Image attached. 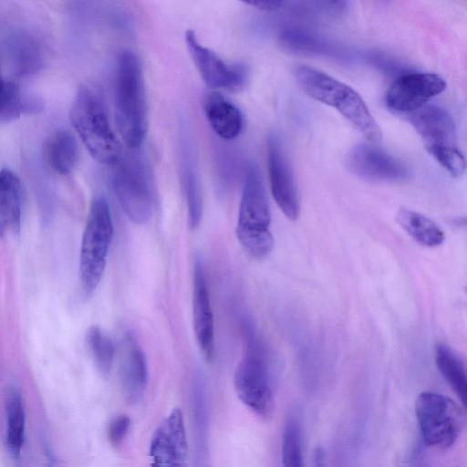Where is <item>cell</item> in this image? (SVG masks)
I'll return each instance as SVG.
<instances>
[{
  "label": "cell",
  "mask_w": 467,
  "mask_h": 467,
  "mask_svg": "<svg viewBox=\"0 0 467 467\" xmlns=\"http://www.w3.org/2000/svg\"><path fill=\"white\" fill-rule=\"evenodd\" d=\"M115 119L126 145L138 149L148 130V104L140 60L129 50L121 52L117 61Z\"/></svg>",
  "instance_id": "6da1fadb"
},
{
  "label": "cell",
  "mask_w": 467,
  "mask_h": 467,
  "mask_svg": "<svg viewBox=\"0 0 467 467\" xmlns=\"http://www.w3.org/2000/svg\"><path fill=\"white\" fill-rule=\"evenodd\" d=\"M295 77L312 99L337 109L366 139L377 142L382 132L363 99L351 87L308 66L295 67Z\"/></svg>",
  "instance_id": "7a4b0ae2"
},
{
  "label": "cell",
  "mask_w": 467,
  "mask_h": 467,
  "mask_svg": "<svg viewBox=\"0 0 467 467\" xmlns=\"http://www.w3.org/2000/svg\"><path fill=\"white\" fill-rule=\"evenodd\" d=\"M71 124L90 155L99 163L114 165L121 147L101 98L92 89H78L69 110Z\"/></svg>",
  "instance_id": "3957f363"
},
{
  "label": "cell",
  "mask_w": 467,
  "mask_h": 467,
  "mask_svg": "<svg viewBox=\"0 0 467 467\" xmlns=\"http://www.w3.org/2000/svg\"><path fill=\"white\" fill-rule=\"evenodd\" d=\"M244 353L234 376V386L240 400L264 419L275 411L274 395L265 350L248 321H243Z\"/></svg>",
  "instance_id": "277c9868"
},
{
  "label": "cell",
  "mask_w": 467,
  "mask_h": 467,
  "mask_svg": "<svg viewBox=\"0 0 467 467\" xmlns=\"http://www.w3.org/2000/svg\"><path fill=\"white\" fill-rule=\"evenodd\" d=\"M271 214L265 187L258 168L247 167L242 193L236 237L248 254L256 259L265 258L274 247L270 231Z\"/></svg>",
  "instance_id": "5b68a950"
},
{
  "label": "cell",
  "mask_w": 467,
  "mask_h": 467,
  "mask_svg": "<svg viewBox=\"0 0 467 467\" xmlns=\"http://www.w3.org/2000/svg\"><path fill=\"white\" fill-rule=\"evenodd\" d=\"M138 149L121 153L114 164L112 183L126 215L134 223L141 224L152 213L154 189L149 165Z\"/></svg>",
  "instance_id": "8992f818"
},
{
  "label": "cell",
  "mask_w": 467,
  "mask_h": 467,
  "mask_svg": "<svg viewBox=\"0 0 467 467\" xmlns=\"http://www.w3.org/2000/svg\"><path fill=\"white\" fill-rule=\"evenodd\" d=\"M112 234L109 204L98 196L91 202L80 246L79 276L86 296H90L102 279Z\"/></svg>",
  "instance_id": "52a82bcc"
},
{
  "label": "cell",
  "mask_w": 467,
  "mask_h": 467,
  "mask_svg": "<svg viewBox=\"0 0 467 467\" xmlns=\"http://www.w3.org/2000/svg\"><path fill=\"white\" fill-rule=\"evenodd\" d=\"M415 415L424 443L440 450L451 447L466 423L464 408L434 391H423L417 397Z\"/></svg>",
  "instance_id": "ba28073f"
},
{
  "label": "cell",
  "mask_w": 467,
  "mask_h": 467,
  "mask_svg": "<svg viewBox=\"0 0 467 467\" xmlns=\"http://www.w3.org/2000/svg\"><path fill=\"white\" fill-rule=\"evenodd\" d=\"M446 88V81L439 75L407 71L398 76L385 96L387 107L407 115L427 104Z\"/></svg>",
  "instance_id": "9c48e42d"
},
{
  "label": "cell",
  "mask_w": 467,
  "mask_h": 467,
  "mask_svg": "<svg viewBox=\"0 0 467 467\" xmlns=\"http://www.w3.org/2000/svg\"><path fill=\"white\" fill-rule=\"evenodd\" d=\"M190 56L204 83L212 88L236 90L246 79L244 67L229 64L215 52L202 46L192 30L185 33Z\"/></svg>",
  "instance_id": "30bf717a"
},
{
  "label": "cell",
  "mask_w": 467,
  "mask_h": 467,
  "mask_svg": "<svg viewBox=\"0 0 467 467\" xmlns=\"http://www.w3.org/2000/svg\"><path fill=\"white\" fill-rule=\"evenodd\" d=\"M187 441L183 415L174 408L155 429L150 442V467H185Z\"/></svg>",
  "instance_id": "8fae6325"
},
{
  "label": "cell",
  "mask_w": 467,
  "mask_h": 467,
  "mask_svg": "<svg viewBox=\"0 0 467 467\" xmlns=\"http://www.w3.org/2000/svg\"><path fill=\"white\" fill-rule=\"evenodd\" d=\"M346 164L355 175L368 181L400 182L409 177L407 167L381 149L366 143L352 147Z\"/></svg>",
  "instance_id": "7c38bea8"
},
{
  "label": "cell",
  "mask_w": 467,
  "mask_h": 467,
  "mask_svg": "<svg viewBox=\"0 0 467 467\" xmlns=\"http://www.w3.org/2000/svg\"><path fill=\"white\" fill-rule=\"evenodd\" d=\"M408 117L432 157L457 148L455 124L445 109L436 105L426 104L408 114Z\"/></svg>",
  "instance_id": "4fadbf2b"
},
{
  "label": "cell",
  "mask_w": 467,
  "mask_h": 467,
  "mask_svg": "<svg viewBox=\"0 0 467 467\" xmlns=\"http://www.w3.org/2000/svg\"><path fill=\"white\" fill-rule=\"evenodd\" d=\"M267 165L275 202L289 220H296L300 213L297 189L282 144L275 135L268 139Z\"/></svg>",
  "instance_id": "5bb4252c"
},
{
  "label": "cell",
  "mask_w": 467,
  "mask_h": 467,
  "mask_svg": "<svg viewBox=\"0 0 467 467\" xmlns=\"http://www.w3.org/2000/svg\"><path fill=\"white\" fill-rule=\"evenodd\" d=\"M192 318L196 340L207 361L214 357V321L202 261L193 265Z\"/></svg>",
  "instance_id": "9a60e30c"
},
{
  "label": "cell",
  "mask_w": 467,
  "mask_h": 467,
  "mask_svg": "<svg viewBox=\"0 0 467 467\" xmlns=\"http://www.w3.org/2000/svg\"><path fill=\"white\" fill-rule=\"evenodd\" d=\"M120 375L123 393L130 402L139 401L148 385V364L145 353L131 332L120 341Z\"/></svg>",
  "instance_id": "2e32d148"
},
{
  "label": "cell",
  "mask_w": 467,
  "mask_h": 467,
  "mask_svg": "<svg viewBox=\"0 0 467 467\" xmlns=\"http://www.w3.org/2000/svg\"><path fill=\"white\" fill-rule=\"evenodd\" d=\"M204 115L213 131L226 140H234L243 130L240 109L216 91H208L202 98Z\"/></svg>",
  "instance_id": "e0dca14e"
},
{
  "label": "cell",
  "mask_w": 467,
  "mask_h": 467,
  "mask_svg": "<svg viewBox=\"0 0 467 467\" xmlns=\"http://www.w3.org/2000/svg\"><path fill=\"white\" fill-rule=\"evenodd\" d=\"M192 411L194 431V465L207 467L209 459V413L204 379L195 372L192 387Z\"/></svg>",
  "instance_id": "ac0fdd59"
},
{
  "label": "cell",
  "mask_w": 467,
  "mask_h": 467,
  "mask_svg": "<svg viewBox=\"0 0 467 467\" xmlns=\"http://www.w3.org/2000/svg\"><path fill=\"white\" fill-rule=\"evenodd\" d=\"M22 185L10 170L0 171V236L16 235L20 231Z\"/></svg>",
  "instance_id": "d6986e66"
},
{
  "label": "cell",
  "mask_w": 467,
  "mask_h": 467,
  "mask_svg": "<svg viewBox=\"0 0 467 467\" xmlns=\"http://www.w3.org/2000/svg\"><path fill=\"white\" fill-rule=\"evenodd\" d=\"M281 45L287 50L301 55L339 57L341 49L324 36L307 29L287 27L279 34Z\"/></svg>",
  "instance_id": "ffe728a7"
},
{
  "label": "cell",
  "mask_w": 467,
  "mask_h": 467,
  "mask_svg": "<svg viewBox=\"0 0 467 467\" xmlns=\"http://www.w3.org/2000/svg\"><path fill=\"white\" fill-rule=\"evenodd\" d=\"M435 363L446 382L461 400L463 408L467 400V377L463 362L446 344L435 347Z\"/></svg>",
  "instance_id": "44dd1931"
},
{
  "label": "cell",
  "mask_w": 467,
  "mask_h": 467,
  "mask_svg": "<svg viewBox=\"0 0 467 467\" xmlns=\"http://www.w3.org/2000/svg\"><path fill=\"white\" fill-rule=\"evenodd\" d=\"M396 220L417 243L423 246L436 247L445 239L442 229L434 221L420 213L400 208Z\"/></svg>",
  "instance_id": "7402d4cb"
},
{
  "label": "cell",
  "mask_w": 467,
  "mask_h": 467,
  "mask_svg": "<svg viewBox=\"0 0 467 467\" xmlns=\"http://www.w3.org/2000/svg\"><path fill=\"white\" fill-rule=\"evenodd\" d=\"M46 156L55 171L62 175L70 173L78 160V150L74 137L67 130L53 133L46 144Z\"/></svg>",
  "instance_id": "603a6c76"
},
{
  "label": "cell",
  "mask_w": 467,
  "mask_h": 467,
  "mask_svg": "<svg viewBox=\"0 0 467 467\" xmlns=\"http://www.w3.org/2000/svg\"><path fill=\"white\" fill-rule=\"evenodd\" d=\"M182 185L188 209L189 224L196 229L202 217V199L192 156L188 149L183 150L182 158Z\"/></svg>",
  "instance_id": "cb8c5ba5"
},
{
  "label": "cell",
  "mask_w": 467,
  "mask_h": 467,
  "mask_svg": "<svg viewBox=\"0 0 467 467\" xmlns=\"http://www.w3.org/2000/svg\"><path fill=\"white\" fill-rule=\"evenodd\" d=\"M6 418L7 446L14 456H18L24 443L25 411L21 395L16 389H10L6 395Z\"/></svg>",
  "instance_id": "d4e9b609"
},
{
  "label": "cell",
  "mask_w": 467,
  "mask_h": 467,
  "mask_svg": "<svg viewBox=\"0 0 467 467\" xmlns=\"http://www.w3.org/2000/svg\"><path fill=\"white\" fill-rule=\"evenodd\" d=\"M86 342L98 369L108 374L115 354L110 337L99 327L91 326L87 331Z\"/></svg>",
  "instance_id": "484cf974"
},
{
  "label": "cell",
  "mask_w": 467,
  "mask_h": 467,
  "mask_svg": "<svg viewBox=\"0 0 467 467\" xmlns=\"http://www.w3.org/2000/svg\"><path fill=\"white\" fill-rule=\"evenodd\" d=\"M282 467H304L300 431L294 420L287 422L284 430Z\"/></svg>",
  "instance_id": "4316f807"
},
{
  "label": "cell",
  "mask_w": 467,
  "mask_h": 467,
  "mask_svg": "<svg viewBox=\"0 0 467 467\" xmlns=\"http://www.w3.org/2000/svg\"><path fill=\"white\" fill-rule=\"evenodd\" d=\"M22 111V99L18 87L0 74V123L18 118Z\"/></svg>",
  "instance_id": "83f0119b"
},
{
  "label": "cell",
  "mask_w": 467,
  "mask_h": 467,
  "mask_svg": "<svg viewBox=\"0 0 467 467\" xmlns=\"http://www.w3.org/2000/svg\"><path fill=\"white\" fill-rule=\"evenodd\" d=\"M131 426L129 416L120 414L116 416L108 428V438L113 446H119L126 439Z\"/></svg>",
  "instance_id": "f1b7e54d"
},
{
  "label": "cell",
  "mask_w": 467,
  "mask_h": 467,
  "mask_svg": "<svg viewBox=\"0 0 467 467\" xmlns=\"http://www.w3.org/2000/svg\"><path fill=\"white\" fill-rule=\"evenodd\" d=\"M368 58L374 67L384 72L393 74L394 72L400 70V66L397 62L384 55L372 54Z\"/></svg>",
  "instance_id": "f546056e"
},
{
  "label": "cell",
  "mask_w": 467,
  "mask_h": 467,
  "mask_svg": "<svg viewBox=\"0 0 467 467\" xmlns=\"http://www.w3.org/2000/svg\"><path fill=\"white\" fill-rule=\"evenodd\" d=\"M245 4L249 5H253L260 10L264 11H277L286 5L284 1H262V0H253L245 2Z\"/></svg>",
  "instance_id": "4dcf8cb0"
}]
</instances>
